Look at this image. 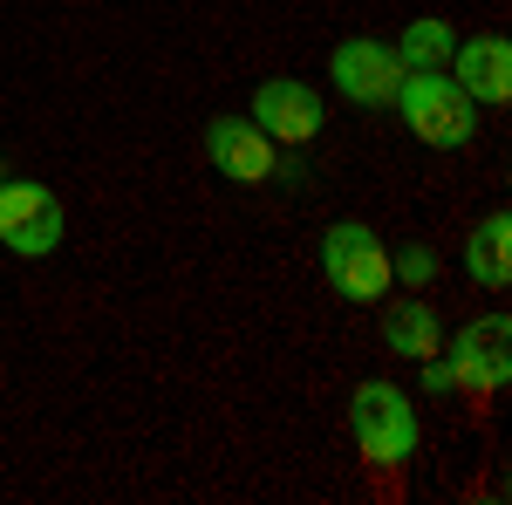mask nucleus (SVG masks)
Wrapping results in <instances>:
<instances>
[{
	"instance_id": "nucleus-1",
	"label": "nucleus",
	"mask_w": 512,
	"mask_h": 505,
	"mask_svg": "<svg viewBox=\"0 0 512 505\" xmlns=\"http://www.w3.org/2000/svg\"><path fill=\"white\" fill-rule=\"evenodd\" d=\"M390 110L403 117V130H410L417 144H431V151H465L472 130H478V103L444 76V69H403Z\"/></svg>"
},
{
	"instance_id": "nucleus-2",
	"label": "nucleus",
	"mask_w": 512,
	"mask_h": 505,
	"mask_svg": "<svg viewBox=\"0 0 512 505\" xmlns=\"http://www.w3.org/2000/svg\"><path fill=\"white\" fill-rule=\"evenodd\" d=\"M349 437L355 451L369 458L376 471H403L410 458H417V437H424V424H417V396L403 383H362L349 396Z\"/></svg>"
},
{
	"instance_id": "nucleus-3",
	"label": "nucleus",
	"mask_w": 512,
	"mask_h": 505,
	"mask_svg": "<svg viewBox=\"0 0 512 505\" xmlns=\"http://www.w3.org/2000/svg\"><path fill=\"white\" fill-rule=\"evenodd\" d=\"M321 280L342 294V301H355V308H376L383 294H390V246L369 233L362 219H335L328 233H321Z\"/></svg>"
},
{
	"instance_id": "nucleus-4",
	"label": "nucleus",
	"mask_w": 512,
	"mask_h": 505,
	"mask_svg": "<svg viewBox=\"0 0 512 505\" xmlns=\"http://www.w3.org/2000/svg\"><path fill=\"white\" fill-rule=\"evenodd\" d=\"M69 239V212L62 198L35 185V178H0V246L14 260H48Z\"/></svg>"
},
{
	"instance_id": "nucleus-5",
	"label": "nucleus",
	"mask_w": 512,
	"mask_h": 505,
	"mask_svg": "<svg viewBox=\"0 0 512 505\" xmlns=\"http://www.w3.org/2000/svg\"><path fill=\"white\" fill-rule=\"evenodd\" d=\"M512 321L506 314H478V321H465L451 342H444V369H451V389H472V396H499L512 376Z\"/></svg>"
},
{
	"instance_id": "nucleus-6",
	"label": "nucleus",
	"mask_w": 512,
	"mask_h": 505,
	"mask_svg": "<svg viewBox=\"0 0 512 505\" xmlns=\"http://www.w3.org/2000/svg\"><path fill=\"white\" fill-rule=\"evenodd\" d=\"M328 82H335V96L355 103V110H390L396 82H403V62H396L390 41L349 35V41H335V55H328Z\"/></svg>"
},
{
	"instance_id": "nucleus-7",
	"label": "nucleus",
	"mask_w": 512,
	"mask_h": 505,
	"mask_svg": "<svg viewBox=\"0 0 512 505\" xmlns=\"http://www.w3.org/2000/svg\"><path fill=\"white\" fill-rule=\"evenodd\" d=\"M246 117L260 123L274 144H315L321 137V123H328V103H321V89L315 82H301V76H267L260 89H253V110Z\"/></svg>"
},
{
	"instance_id": "nucleus-8",
	"label": "nucleus",
	"mask_w": 512,
	"mask_h": 505,
	"mask_svg": "<svg viewBox=\"0 0 512 505\" xmlns=\"http://www.w3.org/2000/svg\"><path fill=\"white\" fill-rule=\"evenodd\" d=\"M198 144H205V164H212L219 178H233V185H267V178H274L280 144L253 117H212Z\"/></svg>"
},
{
	"instance_id": "nucleus-9",
	"label": "nucleus",
	"mask_w": 512,
	"mask_h": 505,
	"mask_svg": "<svg viewBox=\"0 0 512 505\" xmlns=\"http://www.w3.org/2000/svg\"><path fill=\"white\" fill-rule=\"evenodd\" d=\"M444 76L458 82L472 103H506L512 96V41L506 35H472L451 48V62H444Z\"/></svg>"
},
{
	"instance_id": "nucleus-10",
	"label": "nucleus",
	"mask_w": 512,
	"mask_h": 505,
	"mask_svg": "<svg viewBox=\"0 0 512 505\" xmlns=\"http://www.w3.org/2000/svg\"><path fill=\"white\" fill-rule=\"evenodd\" d=\"M383 349H390L396 362H424V355L444 349V321H437L431 301H417V294L390 301V308H383Z\"/></svg>"
},
{
	"instance_id": "nucleus-11",
	"label": "nucleus",
	"mask_w": 512,
	"mask_h": 505,
	"mask_svg": "<svg viewBox=\"0 0 512 505\" xmlns=\"http://www.w3.org/2000/svg\"><path fill=\"white\" fill-rule=\"evenodd\" d=\"M465 273H472L485 294H506L512 287V212H485L465 239Z\"/></svg>"
},
{
	"instance_id": "nucleus-12",
	"label": "nucleus",
	"mask_w": 512,
	"mask_h": 505,
	"mask_svg": "<svg viewBox=\"0 0 512 505\" xmlns=\"http://www.w3.org/2000/svg\"><path fill=\"white\" fill-rule=\"evenodd\" d=\"M390 48H396V62H403V69H444V62H451V48H458V35H451V21L417 14Z\"/></svg>"
},
{
	"instance_id": "nucleus-13",
	"label": "nucleus",
	"mask_w": 512,
	"mask_h": 505,
	"mask_svg": "<svg viewBox=\"0 0 512 505\" xmlns=\"http://www.w3.org/2000/svg\"><path fill=\"white\" fill-rule=\"evenodd\" d=\"M390 280H403L410 294H424V287L437 280V253L424 246V239H410L403 253H390Z\"/></svg>"
},
{
	"instance_id": "nucleus-14",
	"label": "nucleus",
	"mask_w": 512,
	"mask_h": 505,
	"mask_svg": "<svg viewBox=\"0 0 512 505\" xmlns=\"http://www.w3.org/2000/svg\"><path fill=\"white\" fill-rule=\"evenodd\" d=\"M0 178H7V164H0Z\"/></svg>"
}]
</instances>
